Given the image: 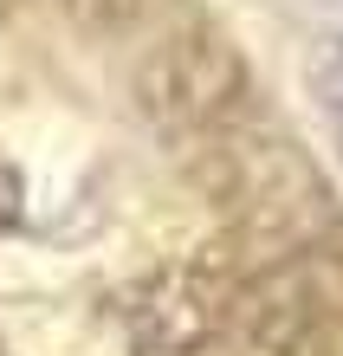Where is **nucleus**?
Returning <instances> with one entry per match:
<instances>
[{"label": "nucleus", "instance_id": "nucleus-1", "mask_svg": "<svg viewBox=\"0 0 343 356\" xmlns=\"http://www.w3.org/2000/svg\"><path fill=\"white\" fill-rule=\"evenodd\" d=\"M324 111H330V130L343 143V33L330 39V58H324Z\"/></svg>", "mask_w": 343, "mask_h": 356}]
</instances>
